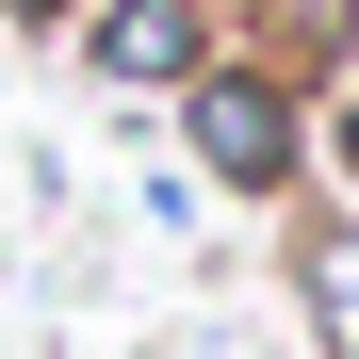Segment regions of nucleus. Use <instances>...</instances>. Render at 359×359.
Returning a JSON list of instances; mask_svg holds the SVG:
<instances>
[{"mask_svg":"<svg viewBox=\"0 0 359 359\" xmlns=\"http://www.w3.org/2000/svg\"><path fill=\"white\" fill-rule=\"evenodd\" d=\"M278 294L294 327H311V359H359V196H278Z\"/></svg>","mask_w":359,"mask_h":359,"instance_id":"3","label":"nucleus"},{"mask_svg":"<svg viewBox=\"0 0 359 359\" xmlns=\"http://www.w3.org/2000/svg\"><path fill=\"white\" fill-rule=\"evenodd\" d=\"M163 131L196 147L212 196H262V212H278V196H311V82H278L262 49H212V66L163 98Z\"/></svg>","mask_w":359,"mask_h":359,"instance_id":"1","label":"nucleus"},{"mask_svg":"<svg viewBox=\"0 0 359 359\" xmlns=\"http://www.w3.org/2000/svg\"><path fill=\"white\" fill-rule=\"evenodd\" d=\"M311 163H327V196H359V66L311 82Z\"/></svg>","mask_w":359,"mask_h":359,"instance_id":"4","label":"nucleus"},{"mask_svg":"<svg viewBox=\"0 0 359 359\" xmlns=\"http://www.w3.org/2000/svg\"><path fill=\"white\" fill-rule=\"evenodd\" d=\"M66 49H82V82H98V98H147V114H163V98L229 49V17H212V0H82Z\"/></svg>","mask_w":359,"mask_h":359,"instance_id":"2","label":"nucleus"},{"mask_svg":"<svg viewBox=\"0 0 359 359\" xmlns=\"http://www.w3.org/2000/svg\"><path fill=\"white\" fill-rule=\"evenodd\" d=\"M66 17L82 0H0V33H33V49H66Z\"/></svg>","mask_w":359,"mask_h":359,"instance_id":"5","label":"nucleus"}]
</instances>
